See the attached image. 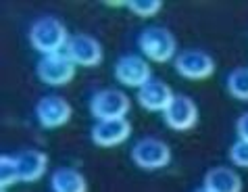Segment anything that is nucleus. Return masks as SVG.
Segmentation results:
<instances>
[{
  "mask_svg": "<svg viewBox=\"0 0 248 192\" xmlns=\"http://www.w3.org/2000/svg\"><path fill=\"white\" fill-rule=\"evenodd\" d=\"M30 42L38 52L46 54H57L61 48H67L69 36L65 25L54 17H40L38 21H33L30 30Z\"/></svg>",
  "mask_w": 248,
  "mask_h": 192,
  "instance_id": "f257e3e1",
  "label": "nucleus"
},
{
  "mask_svg": "<svg viewBox=\"0 0 248 192\" xmlns=\"http://www.w3.org/2000/svg\"><path fill=\"white\" fill-rule=\"evenodd\" d=\"M138 46H140L142 54H146L150 61H156V63H165L175 54V36L171 33L167 27H146L140 38H138Z\"/></svg>",
  "mask_w": 248,
  "mask_h": 192,
  "instance_id": "f03ea898",
  "label": "nucleus"
},
{
  "mask_svg": "<svg viewBox=\"0 0 248 192\" xmlns=\"http://www.w3.org/2000/svg\"><path fill=\"white\" fill-rule=\"evenodd\" d=\"M90 111L98 121L102 119H123L129 111V98L123 90L105 88L94 92L90 100Z\"/></svg>",
  "mask_w": 248,
  "mask_h": 192,
  "instance_id": "7ed1b4c3",
  "label": "nucleus"
},
{
  "mask_svg": "<svg viewBox=\"0 0 248 192\" xmlns=\"http://www.w3.org/2000/svg\"><path fill=\"white\" fill-rule=\"evenodd\" d=\"M132 159L138 167L142 169H161L167 167L171 161V148L167 142L153 138V136H146V138H140L134 148H132Z\"/></svg>",
  "mask_w": 248,
  "mask_h": 192,
  "instance_id": "20e7f679",
  "label": "nucleus"
},
{
  "mask_svg": "<svg viewBox=\"0 0 248 192\" xmlns=\"http://www.w3.org/2000/svg\"><path fill=\"white\" fill-rule=\"evenodd\" d=\"M38 78L48 86H63L73 80L75 75V63L67 57V52L46 54L38 61Z\"/></svg>",
  "mask_w": 248,
  "mask_h": 192,
  "instance_id": "39448f33",
  "label": "nucleus"
},
{
  "mask_svg": "<svg viewBox=\"0 0 248 192\" xmlns=\"http://www.w3.org/2000/svg\"><path fill=\"white\" fill-rule=\"evenodd\" d=\"M115 78L123 86L140 90L146 81L153 80V73H150V65L146 59L138 57V54H123L115 63Z\"/></svg>",
  "mask_w": 248,
  "mask_h": 192,
  "instance_id": "423d86ee",
  "label": "nucleus"
},
{
  "mask_svg": "<svg viewBox=\"0 0 248 192\" xmlns=\"http://www.w3.org/2000/svg\"><path fill=\"white\" fill-rule=\"evenodd\" d=\"M71 105L69 100L63 98L59 94H48V96H42L36 105V117L40 121L42 128H61L71 119Z\"/></svg>",
  "mask_w": 248,
  "mask_h": 192,
  "instance_id": "0eeeda50",
  "label": "nucleus"
},
{
  "mask_svg": "<svg viewBox=\"0 0 248 192\" xmlns=\"http://www.w3.org/2000/svg\"><path fill=\"white\" fill-rule=\"evenodd\" d=\"M198 121V107L196 102L186 94H175L169 107L165 109V123L175 129V132H186L194 128Z\"/></svg>",
  "mask_w": 248,
  "mask_h": 192,
  "instance_id": "6e6552de",
  "label": "nucleus"
},
{
  "mask_svg": "<svg viewBox=\"0 0 248 192\" xmlns=\"http://www.w3.org/2000/svg\"><path fill=\"white\" fill-rule=\"evenodd\" d=\"M175 71L188 80H204L215 71V61L202 50H184L175 59Z\"/></svg>",
  "mask_w": 248,
  "mask_h": 192,
  "instance_id": "1a4fd4ad",
  "label": "nucleus"
},
{
  "mask_svg": "<svg viewBox=\"0 0 248 192\" xmlns=\"http://www.w3.org/2000/svg\"><path fill=\"white\" fill-rule=\"evenodd\" d=\"M67 57L75 65L81 67H96L102 61V46L96 38L88 33H78L71 36L67 42Z\"/></svg>",
  "mask_w": 248,
  "mask_h": 192,
  "instance_id": "9d476101",
  "label": "nucleus"
},
{
  "mask_svg": "<svg viewBox=\"0 0 248 192\" xmlns=\"http://www.w3.org/2000/svg\"><path fill=\"white\" fill-rule=\"evenodd\" d=\"M129 134H132V126H129V121L125 117L96 121L92 126V132H90L92 142L102 148H111V146L125 142L129 138Z\"/></svg>",
  "mask_w": 248,
  "mask_h": 192,
  "instance_id": "9b49d317",
  "label": "nucleus"
},
{
  "mask_svg": "<svg viewBox=\"0 0 248 192\" xmlns=\"http://www.w3.org/2000/svg\"><path fill=\"white\" fill-rule=\"evenodd\" d=\"M173 96L175 94L171 92L169 84H165V81L158 78H153L138 90L136 98L142 105V109H146V111H163L165 113V109L169 107Z\"/></svg>",
  "mask_w": 248,
  "mask_h": 192,
  "instance_id": "f8f14e48",
  "label": "nucleus"
},
{
  "mask_svg": "<svg viewBox=\"0 0 248 192\" xmlns=\"http://www.w3.org/2000/svg\"><path fill=\"white\" fill-rule=\"evenodd\" d=\"M202 186L211 192H242V180L230 167H213L206 171Z\"/></svg>",
  "mask_w": 248,
  "mask_h": 192,
  "instance_id": "ddd939ff",
  "label": "nucleus"
},
{
  "mask_svg": "<svg viewBox=\"0 0 248 192\" xmlns=\"http://www.w3.org/2000/svg\"><path fill=\"white\" fill-rule=\"evenodd\" d=\"M17 165H19V176H21V182H36L44 176L48 159L42 150H23L17 157Z\"/></svg>",
  "mask_w": 248,
  "mask_h": 192,
  "instance_id": "4468645a",
  "label": "nucleus"
},
{
  "mask_svg": "<svg viewBox=\"0 0 248 192\" xmlns=\"http://www.w3.org/2000/svg\"><path fill=\"white\" fill-rule=\"evenodd\" d=\"M52 192H88L86 177L73 167H59L50 176Z\"/></svg>",
  "mask_w": 248,
  "mask_h": 192,
  "instance_id": "2eb2a0df",
  "label": "nucleus"
},
{
  "mask_svg": "<svg viewBox=\"0 0 248 192\" xmlns=\"http://www.w3.org/2000/svg\"><path fill=\"white\" fill-rule=\"evenodd\" d=\"M227 92L238 100H248V67H238L227 75Z\"/></svg>",
  "mask_w": 248,
  "mask_h": 192,
  "instance_id": "dca6fc26",
  "label": "nucleus"
},
{
  "mask_svg": "<svg viewBox=\"0 0 248 192\" xmlns=\"http://www.w3.org/2000/svg\"><path fill=\"white\" fill-rule=\"evenodd\" d=\"M19 180H21V176H19L17 159L11 155H4L2 159H0V186L9 188L11 184H15Z\"/></svg>",
  "mask_w": 248,
  "mask_h": 192,
  "instance_id": "f3484780",
  "label": "nucleus"
},
{
  "mask_svg": "<svg viewBox=\"0 0 248 192\" xmlns=\"http://www.w3.org/2000/svg\"><path fill=\"white\" fill-rule=\"evenodd\" d=\"M127 4H129V11L140 17H153L163 6L161 0H132V2H127Z\"/></svg>",
  "mask_w": 248,
  "mask_h": 192,
  "instance_id": "a211bd4d",
  "label": "nucleus"
},
{
  "mask_svg": "<svg viewBox=\"0 0 248 192\" xmlns=\"http://www.w3.org/2000/svg\"><path fill=\"white\" fill-rule=\"evenodd\" d=\"M230 159H232L233 165L248 167V142L246 140L233 142V146L230 148Z\"/></svg>",
  "mask_w": 248,
  "mask_h": 192,
  "instance_id": "6ab92c4d",
  "label": "nucleus"
},
{
  "mask_svg": "<svg viewBox=\"0 0 248 192\" xmlns=\"http://www.w3.org/2000/svg\"><path fill=\"white\" fill-rule=\"evenodd\" d=\"M236 132H238V140H246L248 142V111L242 113L236 121Z\"/></svg>",
  "mask_w": 248,
  "mask_h": 192,
  "instance_id": "aec40b11",
  "label": "nucleus"
},
{
  "mask_svg": "<svg viewBox=\"0 0 248 192\" xmlns=\"http://www.w3.org/2000/svg\"><path fill=\"white\" fill-rule=\"evenodd\" d=\"M194 192H211V190H206V188L202 186V188H198V190H194Z\"/></svg>",
  "mask_w": 248,
  "mask_h": 192,
  "instance_id": "412c9836",
  "label": "nucleus"
}]
</instances>
